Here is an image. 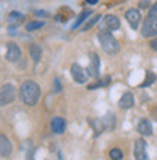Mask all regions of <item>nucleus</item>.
<instances>
[{"label":"nucleus","instance_id":"412c9836","mask_svg":"<svg viewBox=\"0 0 157 160\" xmlns=\"http://www.w3.org/2000/svg\"><path fill=\"white\" fill-rule=\"evenodd\" d=\"M44 26V22L38 21V22H31V23H28L26 25V31H35V29H39V28H42Z\"/></svg>","mask_w":157,"mask_h":160},{"label":"nucleus","instance_id":"f257e3e1","mask_svg":"<svg viewBox=\"0 0 157 160\" xmlns=\"http://www.w3.org/2000/svg\"><path fill=\"white\" fill-rule=\"evenodd\" d=\"M19 95H21L22 102L28 106H34L37 105L39 96H41V89L35 82L32 80H28V82H23L21 84V90H19Z\"/></svg>","mask_w":157,"mask_h":160},{"label":"nucleus","instance_id":"6ab92c4d","mask_svg":"<svg viewBox=\"0 0 157 160\" xmlns=\"http://www.w3.org/2000/svg\"><path fill=\"white\" fill-rule=\"evenodd\" d=\"M154 80H156L154 73L147 72V74H145V80L143 82V83H141V88H147V86H150L151 83H154Z\"/></svg>","mask_w":157,"mask_h":160},{"label":"nucleus","instance_id":"a878e982","mask_svg":"<svg viewBox=\"0 0 157 160\" xmlns=\"http://www.w3.org/2000/svg\"><path fill=\"white\" fill-rule=\"evenodd\" d=\"M54 90L55 92H60V90H61V86H60V82H58V79H57V77H55V80H54Z\"/></svg>","mask_w":157,"mask_h":160},{"label":"nucleus","instance_id":"39448f33","mask_svg":"<svg viewBox=\"0 0 157 160\" xmlns=\"http://www.w3.org/2000/svg\"><path fill=\"white\" fill-rule=\"evenodd\" d=\"M134 157L135 160H150L147 154V144L143 138H137L134 143Z\"/></svg>","mask_w":157,"mask_h":160},{"label":"nucleus","instance_id":"aec40b11","mask_svg":"<svg viewBox=\"0 0 157 160\" xmlns=\"http://www.w3.org/2000/svg\"><path fill=\"white\" fill-rule=\"evenodd\" d=\"M109 157L112 160H122L124 154H122V152H121L119 148H112V150L109 152Z\"/></svg>","mask_w":157,"mask_h":160},{"label":"nucleus","instance_id":"9d476101","mask_svg":"<svg viewBox=\"0 0 157 160\" xmlns=\"http://www.w3.org/2000/svg\"><path fill=\"white\" fill-rule=\"evenodd\" d=\"M87 73L90 74V77H95V79L99 77V57L95 52L90 54V64L87 68Z\"/></svg>","mask_w":157,"mask_h":160},{"label":"nucleus","instance_id":"dca6fc26","mask_svg":"<svg viewBox=\"0 0 157 160\" xmlns=\"http://www.w3.org/2000/svg\"><path fill=\"white\" fill-rule=\"evenodd\" d=\"M22 19H23V15H22V13H17V12L9 13V23H10V25H17Z\"/></svg>","mask_w":157,"mask_h":160},{"label":"nucleus","instance_id":"f03ea898","mask_svg":"<svg viewBox=\"0 0 157 160\" xmlns=\"http://www.w3.org/2000/svg\"><path fill=\"white\" fill-rule=\"evenodd\" d=\"M98 38H99V42H101L102 50L105 51L106 54H109V55L118 54L119 44L109 31H101V32L98 34Z\"/></svg>","mask_w":157,"mask_h":160},{"label":"nucleus","instance_id":"9b49d317","mask_svg":"<svg viewBox=\"0 0 157 160\" xmlns=\"http://www.w3.org/2000/svg\"><path fill=\"white\" fill-rule=\"evenodd\" d=\"M137 130L140 132L141 135H144V137H150V135L153 134V125H151V122L149 119H141L138 122V127H137Z\"/></svg>","mask_w":157,"mask_h":160},{"label":"nucleus","instance_id":"423d86ee","mask_svg":"<svg viewBox=\"0 0 157 160\" xmlns=\"http://www.w3.org/2000/svg\"><path fill=\"white\" fill-rule=\"evenodd\" d=\"M70 73H71V77L74 79V82L76 83H85L86 80H87V73H86V70L85 68H81L79 64H73L71 66V70H70Z\"/></svg>","mask_w":157,"mask_h":160},{"label":"nucleus","instance_id":"bb28decb","mask_svg":"<svg viewBox=\"0 0 157 160\" xmlns=\"http://www.w3.org/2000/svg\"><path fill=\"white\" fill-rule=\"evenodd\" d=\"M150 47H151L154 51H157V38H156V39H151V41H150Z\"/></svg>","mask_w":157,"mask_h":160},{"label":"nucleus","instance_id":"0eeeda50","mask_svg":"<svg viewBox=\"0 0 157 160\" xmlns=\"http://www.w3.org/2000/svg\"><path fill=\"white\" fill-rule=\"evenodd\" d=\"M125 18H127L128 23H130V26H131L132 29H137V28H138L140 21H141L140 10H137V9H130V10H127V13H125Z\"/></svg>","mask_w":157,"mask_h":160},{"label":"nucleus","instance_id":"6e6552de","mask_svg":"<svg viewBox=\"0 0 157 160\" xmlns=\"http://www.w3.org/2000/svg\"><path fill=\"white\" fill-rule=\"evenodd\" d=\"M21 55H22L21 48L16 44L10 42L7 45V51H6V60L10 61V63H15V61H17V60L21 58Z\"/></svg>","mask_w":157,"mask_h":160},{"label":"nucleus","instance_id":"4468645a","mask_svg":"<svg viewBox=\"0 0 157 160\" xmlns=\"http://www.w3.org/2000/svg\"><path fill=\"white\" fill-rule=\"evenodd\" d=\"M103 22H105V26L108 28L109 31H116L119 28V19L115 15H106L105 18H103Z\"/></svg>","mask_w":157,"mask_h":160},{"label":"nucleus","instance_id":"ddd939ff","mask_svg":"<svg viewBox=\"0 0 157 160\" xmlns=\"http://www.w3.org/2000/svg\"><path fill=\"white\" fill-rule=\"evenodd\" d=\"M51 130L54 131L55 134H63L64 130H66V119L60 118V117H55L51 121Z\"/></svg>","mask_w":157,"mask_h":160},{"label":"nucleus","instance_id":"1a4fd4ad","mask_svg":"<svg viewBox=\"0 0 157 160\" xmlns=\"http://www.w3.org/2000/svg\"><path fill=\"white\" fill-rule=\"evenodd\" d=\"M12 154V143L4 134H0V156L9 157Z\"/></svg>","mask_w":157,"mask_h":160},{"label":"nucleus","instance_id":"b1692460","mask_svg":"<svg viewBox=\"0 0 157 160\" xmlns=\"http://www.w3.org/2000/svg\"><path fill=\"white\" fill-rule=\"evenodd\" d=\"M149 16H154V18H157V3H154L151 8H150V10H149Z\"/></svg>","mask_w":157,"mask_h":160},{"label":"nucleus","instance_id":"7ed1b4c3","mask_svg":"<svg viewBox=\"0 0 157 160\" xmlns=\"http://www.w3.org/2000/svg\"><path fill=\"white\" fill-rule=\"evenodd\" d=\"M16 98V89L10 83H6L0 88V106H6L12 103Z\"/></svg>","mask_w":157,"mask_h":160},{"label":"nucleus","instance_id":"20e7f679","mask_svg":"<svg viewBox=\"0 0 157 160\" xmlns=\"http://www.w3.org/2000/svg\"><path fill=\"white\" fill-rule=\"evenodd\" d=\"M141 34L147 37V38H151V37H156L157 35V18L154 16H147L144 19V23H143V28H141Z\"/></svg>","mask_w":157,"mask_h":160},{"label":"nucleus","instance_id":"f3484780","mask_svg":"<svg viewBox=\"0 0 157 160\" xmlns=\"http://www.w3.org/2000/svg\"><path fill=\"white\" fill-rule=\"evenodd\" d=\"M102 122H103V127H105V128L112 130L115 127V117L112 114H106V117L102 119Z\"/></svg>","mask_w":157,"mask_h":160},{"label":"nucleus","instance_id":"5701e85b","mask_svg":"<svg viewBox=\"0 0 157 160\" xmlns=\"http://www.w3.org/2000/svg\"><path fill=\"white\" fill-rule=\"evenodd\" d=\"M99 19H101V16H99V15H98V16H95L93 19H92V21H89V22H87V23H86L85 26H83V28H81V32H85V31H87V29H89V28H92V26H93L95 23H96V22L99 21Z\"/></svg>","mask_w":157,"mask_h":160},{"label":"nucleus","instance_id":"cd10ccee","mask_svg":"<svg viewBox=\"0 0 157 160\" xmlns=\"http://www.w3.org/2000/svg\"><path fill=\"white\" fill-rule=\"evenodd\" d=\"M35 15H38V16H47L48 13L47 12H42V10H35Z\"/></svg>","mask_w":157,"mask_h":160},{"label":"nucleus","instance_id":"4be33fe9","mask_svg":"<svg viewBox=\"0 0 157 160\" xmlns=\"http://www.w3.org/2000/svg\"><path fill=\"white\" fill-rule=\"evenodd\" d=\"M87 16H90V12H81V15L79 16V19H77V21L74 22V25H73V29H77V26L80 25L81 22L85 21V19H86Z\"/></svg>","mask_w":157,"mask_h":160},{"label":"nucleus","instance_id":"393cba45","mask_svg":"<svg viewBox=\"0 0 157 160\" xmlns=\"http://www.w3.org/2000/svg\"><path fill=\"white\" fill-rule=\"evenodd\" d=\"M141 9H149L150 8V0H141L140 3H138Z\"/></svg>","mask_w":157,"mask_h":160},{"label":"nucleus","instance_id":"2eb2a0df","mask_svg":"<svg viewBox=\"0 0 157 160\" xmlns=\"http://www.w3.org/2000/svg\"><path fill=\"white\" fill-rule=\"evenodd\" d=\"M29 55L34 61H39V60H41V55H42L41 47L37 45V44H32V45L29 47Z\"/></svg>","mask_w":157,"mask_h":160},{"label":"nucleus","instance_id":"a211bd4d","mask_svg":"<svg viewBox=\"0 0 157 160\" xmlns=\"http://www.w3.org/2000/svg\"><path fill=\"white\" fill-rule=\"evenodd\" d=\"M89 122H90V127L95 130V134H99V132L105 128V127H103L102 119H90Z\"/></svg>","mask_w":157,"mask_h":160},{"label":"nucleus","instance_id":"c85d7f7f","mask_svg":"<svg viewBox=\"0 0 157 160\" xmlns=\"http://www.w3.org/2000/svg\"><path fill=\"white\" fill-rule=\"evenodd\" d=\"M87 3H90V4H96V3H98V0H87Z\"/></svg>","mask_w":157,"mask_h":160},{"label":"nucleus","instance_id":"f8f14e48","mask_svg":"<svg viewBox=\"0 0 157 160\" xmlns=\"http://www.w3.org/2000/svg\"><path fill=\"white\" fill-rule=\"evenodd\" d=\"M134 105V95L131 92H125L119 99V108L121 109H130Z\"/></svg>","mask_w":157,"mask_h":160}]
</instances>
